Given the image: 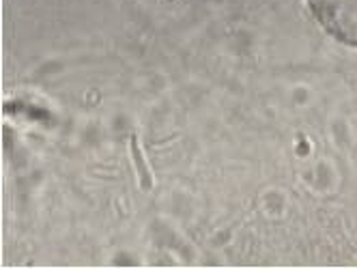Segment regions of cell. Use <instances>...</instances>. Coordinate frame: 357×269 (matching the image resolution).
<instances>
[{
	"label": "cell",
	"mask_w": 357,
	"mask_h": 269,
	"mask_svg": "<svg viewBox=\"0 0 357 269\" xmlns=\"http://www.w3.org/2000/svg\"><path fill=\"white\" fill-rule=\"evenodd\" d=\"M308 7L331 37L357 47V0H308Z\"/></svg>",
	"instance_id": "cell-1"
},
{
	"label": "cell",
	"mask_w": 357,
	"mask_h": 269,
	"mask_svg": "<svg viewBox=\"0 0 357 269\" xmlns=\"http://www.w3.org/2000/svg\"><path fill=\"white\" fill-rule=\"evenodd\" d=\"M132 153H134V160H136V164H138V173H140L142 185H144V187H151V177H149V173H146V166H144V162H142V155H140V149H138L136 140H132Z\"/></svg>",
	"instance_id": "cell-2"
}]
</instances>
